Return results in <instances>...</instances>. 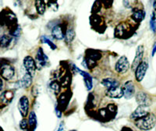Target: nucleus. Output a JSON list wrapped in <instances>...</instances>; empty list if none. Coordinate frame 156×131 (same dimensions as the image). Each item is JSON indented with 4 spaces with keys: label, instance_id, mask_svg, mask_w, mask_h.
Instances as JSON below:
<instances>
[{
    "label": "nucleus",
    "instance_id": "obj_1",
    "mask_svg": "<svg viewBox=\"0 0 156 131\" xmlns=\"http://www.w3.org/2000/svg\"><path fill=\"white\" fill-rule=\"evenodd\" d=\"M134 124L136 128L140 130H150L154 127L156 124V116L154 114L149 113L146 116L143 117L141 119L134 121Z\"/></svg>",
    "mask_w": 156,
    "mask_h": 131
},
{
    "label": "nucleus",
    "instance_id": "obj_2",
    "mask_svg": "<svg viewBox=\"0 0 156 131\" xmlns=\"http://www.w3.org/2000/svg\"><path fill=\"white\" fill-rule=\"evenodd\" d=\"M129 66H130V64L128 58L123 55V56H121L115 63V70L119 74H123L129 70Z\"/></svg>",
    "mask_w": 156,
    "mask_h": 131
},
{
    "label": "nucleus",
    "instance_id": "obj_3",
    "mask_svg": "<svg viewBox=\"0 0 156 131\" xmlns=\"http://www.w3.org/2000/svg\"><path fill=\"white\" fill-rule=\"evenodd\" d=\"M0 75L4 80H9L13 78L15 75V69L12 66L8 63H4L0 66Z\"/></svg>",
    "mask_w": 156,
    "mask_h": 131
},
{
    "label": "nucleus",
    "instance_id": "obj_4",
    "mask_svg": "<svg viewBox=\"0 0 156 131\" xmlns=\"http://www.w3.org/2000/svg\"><path fill=\"white\" fill-rule=\"evenodd\" d=\"M131 31V29L129 25L125 23H119L115 29V37L117 38H127L129 37V33Z\"/></svg>",
    "mask_w": 156,
    "mask_h": 131
},
{
    "label": "nucleus",
    "instance_id": "obj_5",
    "mask_svg": "<svg viewBox=\"0 0 156 131\" xmlns=\"http://www.w3.org/2000/svg\"><path fill=\"white\" fill-rule=\"evenodd\" d=\"M23 66H24L27 73L33 77L35 75L36 69L37 68L35 60L31 56L27 55L23 58Z\"/></svg>",
    "mask_w": 156,
    "mask_h": 131
},
{
    "label": "nucleus",
    "instance_id": "obj_6",
    "mask_svg": "<svg viewBox=\"0 0 156 131\" xmlns=\"http://www.w3.org/2000/svg\"><path fill=\"white\" fill-rule=\"evenodd\" d=\"M136 101L140 106L147 107V108H148L152 104L151 97L144 91H139L136 94Z\"/></svg>",
    "mask_w": 156,
    "mask_h": 131
},
{
    "label": "nucleus",
    "instance_id": "obj_7",
    "mask_svg": "<svg viewBox=\"0 0 156 131\" xmlns=\"http://www.w3.org/2000/svg\"><path fill=\"white\" fill-rule=\"evenodd\" d=\"M148 68V63L146 61H143L135 69V79L137 82H141L146 74Z\"/></svg>",
    "mask_w": 156,
    "mask_h": 131
},
{
    "label": "nucleus",
    "instance_id": "obj_8",
    "mask_svg": "<svg viewBox=\"0 0 156 131\" xmlns=\"http://www.w3.org/2000/svg\"><path fill=\"white\" fill-rule=\"evenodd\" d=\"M144 48L143 45H139L136 50V55H135L133 61L131 64V69L133 70L136 69V67L143 62V57H144Z\"/></svg>",
    "mask_w": 156,
    "mask_h": 131
},
{
    "label": "nucleus",
    "instance_id": "obj_9",
    "mask_svg": "<svg viewBox=\"0 0 156 131\" xmlns=\"http://www.w3.org/2000/svg\"><path fill=\"white\" fill-rule=\"evenodd\" d=\"M18 108L20 112V115L23 117H26L28 115L29 111V100L27 96H22L19 100Z\"/></svg>",
    "mask_w": 156,
    "mask_h": 131
},
{
    "label": "nucleus",
    "instance_id": "obj_10",
    "mask_svg": "<svg viewBox=\"0 0 156 131\" xmlns=\"http://www.w3.org/2000/svg\"><path fill=\"white\" fill-rule=\"evenodd\" d=\"M148 114L149 112L148 110H147V107L140 106V105H139V106L132 112L131 115H130V119L136 121L137 120V119H141L143 117L146 116V115H148Z\"/></svg>",
    "mask_w": 156,
    "mask_h": 131
},
{
    "label": "nucleus",
    "instance_id": "obj_11",
    "mask_svg": "<svg viewBox=\"0 0 156 131\" xmlns=\"http://www.w3.org/2000/svg\"><path fill=\"white\" fill-rule=\"evenodd\" d=\"M123 92H124V97L126 99H130L134 96L135 87L134 83L132 80L126 81L123 87Z\"/></svg>",
    "mask_w": 156,
    "mask_h": 131
},
{
    "label": "nucleus",
    "instance_id": "obj_12",
    "mask_svg": "<svg viewBox=\"0 0 156 131\" xmlns=\"http://www.w3.org/2000/svg\"><path fill=\"white\" fill-rule=\"evenodd\" d=\"M48 61V58L47 55L44 53L42 48H39L37 50V55H36V64L37 66H40V67H44L47 65Z\"/></svg>",
    "mask_w": 156,
    "mask_h": 131
},
{
    "label": "nucleus",
    "instance_id": "obj_13",
    "mask_svg": "<svg viewBox=\"0 0 156 131\" xmlns=\"http://www.w3.org/2000/svg\"><path fill=\"white\" fill-rule=\"evenodd\" d=\"M105 94L108 97H112V98H121L122 97H124L123 88L120 87L107 89Z\"/></svg>",
    "mask_w": 156,
    "mask_h": 131
},
{
    "label": "nucleus",
    "instance_id": "obj_14",
    "mask_svg": "<svg viewBox=\"0 0 156 131\" xmlns=\"http://www.w3.org/2000/svg\"><path fill=\"white\" fill-rule=\"evenodd\" d=\"M66 30H64L61 24H56L51 29V35L57 40H62L65 37Z\"/></svg>",
    "mask_w": 156,
    "mask_h": 131
},
{
    "label": "nucleus",
    "instance_id": "obj_15",
    "mask_svg": "<svg viewBox=\"0 0 156 131\" xmlns=\"http://www.w3.org/2000/svg\"><path fill=\"white\" fill-rule=\"evenodd\" d=\"M75 70L77 72V73H80L83 78V80H84V83H85V86L87 87V89L88 90H90L93 87V82H92V77L90 76V75L88 73L85 72V71H83L81 69H80L79 68H77L76 66H75Z\"/></svg>",
    "mask_w": 156,
    "mask_h": 131
},
{
    "label": "nucleus",
    "instance_id": "obj_16",
    "mask_svg": "<svg viewBox=\"0 0 156 131\" xmlns=\"http://www.w3.org/2000/svg\"><path fill=\"white\" fill-rule=\"evenodd\" d=\"M145 17V12L144 10L138 8H135L133 9V13L131 15V19L136 23H139L144 20Z\"/></svg>",
    "mask_w": 156,
    "mask_h": 131
},
{
    "label": "nucleus",
    "instance_id": "obj_17",
    "mask_svg": "<svg viewBox=\"0 0 156 131\" xmlns=\"http://www.w3.org/2000/svg\"><path fill=\"white\" fill-rule=\"evenodd\" d=\"M101 83L104 87H107V89L119 87V82L113 78H105L101 80Z\"/></svg>",
    "mask_w": 156,
    "mask_h": 131
},
{
    "label": "nucleus",
    "instance_id": "obj_18",
    "mask_svg": "<svg viewBox=\"0 0 156 131\" xmlns=\"http://www.w3.org/2000/svg\"><path fill=\"white\" fill-rule=\"evenodd\" d=\"M85 57L91 58V59L96 61V62L100 60L101 58V57H102V55H101V52L95 49H87L85 52Z\"/></svg>",
    "mask_w": 156,
    "mask_h": 131
},
{
    "label": "nucleus",
    "instance_id": "obj_19",
    "mask_svg": "<svg viewBox=\"0 0 156 131\" xmlns=\"http://www.w3.org/2000/svg\"><path fill=\"white\" fill-rule=\"evenodd\" d=\"M31 83L32 76L29 73H27V72L24 74V76H23V78L20 80V81L19 82L20 87H23V88H27V87H30Z\"/></svg>",
    "mask_w": 156,
    "mask_h": 131
},
{
    "label": "nucleus",
    "instance_id": "obj_20",
    "mask_svg": "<svg viewBox=\"0 0 156 131\" xmlns=\"http://www.w3.org/2000/svg\"><path fill=\"white\" fill-rule=\"evenodd\" d=\"M28 125L30 131H34L37 126V115L34 111L30 112L28 117Z\"/></svg>",
    "mask_w": 156,
    "mask_h": 131
},
{
    "label": "nucleus",
    "instance_id": "obj_21",
    "mask_svg": "<svg viewBox=\"0 0 156 131\" xmlns=\"http://www.w3.org/2000/svg\"><path fill=\"white\" fill-rule=\"evenodd\" d=\"M102 23V18L98 14H92L90 16V23L93 27L99 28L101 27V24Z\"/></svg>",
    "mask_w": 156,
    "mask_h": 131
},
{
    "label": "nucleus",
    "instance_id": "obj_22",
    "mask_svg": "<svg viewBox=\"0 0 156 131\" xmlns=\"http://www.w3.org/2000/svg\"><path fill=\"white\" fill-rule=\"evenodd\" d=\"M74 37H75V31H74V29L72 28V27H69V28L66 29V34H65V41L68 44L71 43L72 41L74 40Z\"/></svg>",
    "mask_w": 156,
    "mask_h": 131
},
{
    "label": "nucleus",
    "instance_id": "obj_23",
    "mask_svg": "<svg viewBox=\"0 0 156 131\" xmlns=\"http://www.w3.org/2000/svg\"><path fill=\"white\" fill-rule=\"evenodd\" d=\"M35 6H36V10H37V12L39 15H43L45 12V9H46V4H45V2L44 1H36L35 2Z\"/></svg>",
    "mask_w": 156,
    "mask_h": 131
},
{
    "label": "nucleus",
    "instance_id": "obj_24",
    "mask_svg": "<svg viewBox=\"0 0 156 131\" xmlns=\"http://www.w3.org/2000/svg\"><path fill=\"white\" fill-rule=\"evenodd\" d=\"M69 99V96H68L67 93H62L59 97H58V108H62V107H65L67 104Z\"/></svg>",
    "mask_w": 156,
    "mask_h": 131
},
{
    "label": "nucleus",
    "instance_id": "obj_25",
    "mask_svg": "<svg viewBox=\"0 0 156 131\" xmlns=\"http://www.w3.org/2000/svg\"><path fill=\"white\" fill-rule=\"evenodd\" d=\"M12 37L9 35L4 34L0 37V47L2 48H6L9 45V44L12 41Z\"/></svg>",
    "mask_w": 156,
    "mask_h": 131
},
{
    "label": "nucleus",
    "instance_id": "obj_26",
    "mask_svg": "<svg viewBox=\"0 0 156 131\" xmlns=\"http://www.w3.org/2000/svg\"><path fill=\"white\" fill-rule=\"evenodd\" d=\"M102 7V3L100 1H95L91 7V13L92 14H98V12L101 10Z\"/></svg>",
    "mask_w": 156,
    "mask_h": 131
},
{
    "label": "nucleus",
    "instance_id": "obj_27",
    "mask_svg": "<svg viewBox=\"0 0 156 131\" xmlns=\"http://www.w3.org/2000/svg\"><path fill=\"white\" fill-rule=\"evenodd\" d=\"M150 28L154 32V34L156 33V17H155V13L154 12H152L151 16V19H150Z\"/></svg>",
    "mask_w": 156,
    "mask_h": 131
},
{
    "label": "nucleus",
    "instance_id": "obj_28",
    "mask_svg": "<svg viewBox=\"0 0 156 131\" xmlns=\"http://www.w3.org/2000/svg\"><path fill=\"white\" fill-rule=\"evenodd\" d=\"M60 83H58L56 80H54V81H51V83H50V87L51 88V90H53L55 94H58L59 92V90H60Z\"/></svg>",
    "mask_w": 156,
    "mask_h": 131
},
{
    "label": "nucleus",
    "instance_id": "obj_29",
    "mask_svg": "<svg viewBox=\"0 0 156 131\" xmlns=\"http://www.w3.org/2000/svg\"><path fill=\"white\" fill-rule=\"evenodd\" d=\"M41 40H42V42L48 44V46H49L50 48H51L52 50H55V48H57L56 45H55V44H54V43L52 42V41H51L48 37H45V36H42V37H41Z\"/></svg>",
    "mask_w": 156,
    "mask_h": 131
},
{
    "label": "nucleus",
    "instance_id": "obj_30",
    "mask_svg": "<svg viewBox=\"0 0 156 131\" xmlns=\"http://www.w3.org/2000/svg\"><path fill=\"white\" fill-rule=\"evenodd\" d=\"M70 83V77L68 74L65 75V76H62L60 80V84L62 87H66Z\"/></svg>",
    "mask_w": 156,
    "mask_h": 131
},
{
    "label": "nucleus",
    "instance_id": "obj_31",
    "mask_svg": "<svg viewBox=\"0 0 156 131\" xmlns=\"http://www.w3.org/2000/svg\"><path fill=\"white\" fill-rule=\"evenodd\" d=\"M2 97L4 99V101L9 102V101H11V100L12 99V97H13V94H12L11 91H5V92L2 94Z\"/></svg>",
    "mask_w": 156,
    "mask_h": 131
},
{
    "label": "nucleus",
    "instance_id": "obj_32",
    "mask_svg": "<svg viewBox=\"0 0 156 131\" xmlns=\"http://www.w3.org/2000/svg\"><path fill=\"white\" fill-rule=\"evenodd\" d=\"M48 7L51 8L53 11H57L58 9V4L57 2H47Z\"/></svg>",
    "mask_w": 156,
    "mask_h": 131
},
{
    "label": "nucleus",
    "instance_id": "obj_33",
    "mask_svg": "<svg viewBox=\"0 0 156 131\" xmlns=\"http://www.w3.org/2000/svg\"><path fill=\"white\" fill-rule=\"evenodd\" d=\"M27 126H28V120H27L26 119H22L20 122V129L25 130L27 128Z\"/></svg>",
    "mask_w": 156,
    "mask_h": 131
},
{
    "label": "nucleus",
    "instance_id": "obj_34",
    "mask_svg": "<svg viewBox=\"0 0 156 131\" xmlns=\"http://www.w3.org/2000/svg\"><path fill=\"white\" fill-rule=\"evenodd\" d=\"M101 3H102V5H104V7H105V9H108V8H110L112 6L113 2H112V1H103V2H101Z\"/></svg>",
    "mask_w": 156,
    "mask_h": 131
},
{
    "label": "nucleus",
    "instance_id": "obj_35",
    "mask_svg": "<svg viewBox=\"0 0 156 131\" xmlns=\"http://www.w3.org/2000/svg\"><path fill=\"white\" fill-rule=\"evenodd\" d=\"M156 53V42L154 43V45H153V48H152V52H151V55L152 57L154 56V54Z\"/></svg>",
    "mask_w": 156,
    "mask_h": 131
},
{
    "label": "nucleus",
    "instance_id": "obj_36",
    "mask_svg": "<svg viewBox=\"0 0 156 131\" xmlns=\"http://www.w3.org/2000/svg\"><path fill=\"white\" fill-rule=\"evenodd\" d=\"M121 131H133V129L130 127H128V126H123L121 129Z\"/></svg>",
    "mask_w": 156,
    "mask_h": 131
},
{
    "label": "nucleus",
    "instance_id": "obj_37",
    "mask_svg": "<svg viewBox=\"0 0 156 131\" xmlns=\"http://www.w3.org/2000/svg\"><path fill=\"white\" fill-rule=\"evenodd\" d=\"M55 112H56V115H57V117H61V115H62V112H61V110L60 109H58L57 108H55Z\"/></svg>",
    "mask_w": 156,
    "mask_h": 131
},
{
    "label": "nucleus",
    "instance_id": "obj_38",
    "mask_svg": "<svg viewBox=\"0 0 156 131\" xmlns=\"http://www.w3.org/2000/svg\"><path fill=\"white\" fill-rule=\"evenodd\" d=\"M2 87H3V81H2V78L0 77V90H2Z\"/></svg>",
    "mask_w": 156,
    "mask_h": 131
},
{
    "label": "nucleus",
    "instance_id": "obj_39",
    "mask_svg": "<svg viewBox=\"0 0 156 131\" xmlns=\"http://www.w3.org/2000/svg\"><path fill=\"white\" fill-rule=\"evenodd\" d=\"M153 9H154V11H156V1L153 2Z\"/></svg>",
    "mask_w": 156,
    "mask_h": 131
},
{
    "label": "nucleus",
    "instance_id": "obj_40",
    "mask_svg": "<svg viewBox=\"0 0 156 131\" xmlns=\"http://www.w3.org/2000/svg\"><path fill=\"white\" fill-rule=\"evenodd\" d=\"M57 131H62V124H61L60 126H59V128H58Z\"/></svg>",
    "mask_w": 156,
    "mask_h": 131
},
{
    "label": "nucleus",
    "instance_id": "obj_41",
    "mask_svg": "<svg viewBox=\"0 0 156 131\" xmlns=\"http://www.w3.org/2000/svg\"><path fill=\"white\" fill-rule=\"evenodd\" d=\"M71 131H76V130H71Z\"/></svg>",
    "mask_w": 156,
    "mask_h": 131
}]
</instances>
